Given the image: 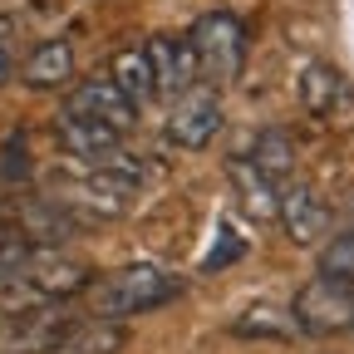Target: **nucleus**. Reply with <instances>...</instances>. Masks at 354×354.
I'll list each match as a JSON object with an SVG mask.
<instances>
[{
    "mask_svg": "<svg viewBox=\"0 0 354 354\" xmlns=\"http://www.w3.org/2000/svg\"><path fill=\"white\" fill-rule=\"evenodd\" d=\"M183 295V281L172 271L153 261H133V266H118V271L88 281V310L104 320H128V315H143V310H158L167 300Z\"/></svg>",
    "mask_w": 354,
    "mask_h": 354,
    "instance_id": "1",
    "label": "nucleus"
},
{
    "mask_svg": "<svg viewBox=\"0 0 354 354\" xmlns=\"http://www.w3.org/2000/svg\"><path fill=\"white\" fill-rule=\"evenodd\" d=\"M187 44H192V59H197V79L202 84H232L246 64V25L232 15V10H207L192 30H187Z\"/></svg>",
    "mask_w": 354,
    "mask_h": 354,
    "instance_id": "2",
    "label": "nucleus"
},
{
    "mask_svg": "<svg viewBox=\"0 0 354 354\" xmlns=\"http://www.w3.org/2000/svg\"><path fill=\"white\" fill-rule=\"evenodd\" d=\"M290 305H295V320H300V335L305 339L354 330V286H344L335 276H320L315 271V276L300 286V295Z\"/></svg>",
    "mask_w": 354,
    "mask_h": 354,
    "instance_id": "3",
    "label": "nucleus"
},
{
    "mask_svg": "<svg viewBox=\"0 0 354 354\" xmlns=\"http://www.w3.org/2000/svg\"><path fill=\"white\" fill-rule=\"evenodd\" d=\"M221 94H216V84H192L187 94H177L172 109H167V123H162V138L172 148H183V153H202L216 133H221Z\"/></svg>",
    "mask_w": 354,
    "mask_h": 354,
    "instance_id": "4",
    "label": "nucleus"
},
{
    "mask_svg": "<svg viewBox=\"0 0 354 354\" xmlns=\"http://www.w3.org/2000/svg\"><path fill=\"white\" fill-rule=\"evenodd\" d=\"M276 221H281V232H286L295 246H320V241L335 232L330 202H325L315 187H305V183H286V187H281Z\"/></svg>",
    "mask_w": 354,
    "mask_h": 354,
    "instance_id": "5",
    "label": "nucleus"
},
{
    "mask_svg": "<svg viewBox=\"0 0 354 354\" xmlns=\"http://www.w3.org/2000/svg\"><path fill=\"white\" fill-rule=\"evenodd\" d=\"M69 113H79V118H94V123H109V128H118L123 138L133 128H138V104H133L123 88L109 79V74H94V79H84L74 94H69V104H64Z\"/></svg>",
    "mask_w": 354,
    "mask_h": 354,
    "instance_id": "6",
    "label": "nucleus"
},
{
    "mask_svg": "<svg viewBox=\"0 0 354 354\" xmlns=\"http://www.w3.org/2000/svg\"><path fill=\"white\" fill-rule=\"evenodd\" d=\"M148 59H153V79H158V99H177L187 94V88L197 84V59H192V44L187 35H153L148 44Z\"/></svg>",
    "mask_w": 354,
    "mask_h": 354,
    "instance_id": "7",
    "label": "nucleus"
},
{
    "mask_svg": "<svg viewBox=\"0 0 354 354\" xmlns=\"http://www.w3.org/2000/svg\"><path fill=\"white\" fill-rule=\"evenodd\" d=\"M55 138H59V148H64L69 158H79V162H104V158L123 153V133H118V128L94 123V118H79V113H69V109H59V118H55Z\"/></svg>",
    "mask_w": 354,
    "mask_h": 354,
    "instance_id": "8",
    "label": "nucleus"
},
{
    "mask_svg": "<svg viewBox=\"0 0 354 354\" xmlns=\"http://www.w3.org/2000/svg\"><path fill=\"white\" fill-rule=\"evenodd\" d=\"M232 335L236 339H305L300 335V320H295V305H281V300H251L241 315L232 320Z\"/></svg>",
    "mask_w": 354,
    "mask_h": 354,
    "instance_id": "9",
    "label": "nucleus"
},
{
    "mask_svg": "<svg viewBox=\"0 0 354 354\" xmlns=\"http://www.w3.org/2000/svg\"><path fill=\"white\" fill-rule=\"evenodd\" d=\"M227 177H232V192H236V202H241V212H246L251 221H271V216H276V207H281V187H276V183H271V177H266L246 153L227 162Z\"/></svg>",
    "mask_w": 354,
    "mask_h": 354,
    "instance_id": "10",
    "label": "nucleus"
},
{
    "mask_svg": "<svg viewBox=\"0 0 354 354\" xmlns=\"http://www.w3.org/2000/svg\"><path fill=\"white\" fill-rule=\"evenodd\" d=\"M20 79L30 88H59L74 79V44L69 39H39L20 59Z\"/></svg>",
    "mask_w": 354,
    "mask_h": 354,
    "instance_id": "11",
    "label": "nucleus"
},
{
    "mask_svg": "<svg viewBox=\"0 0 354 354\" xmlns=\"http://www.w3.org/2000/svg\"><path fill=\"white\" fill-rule=\"evenodd\" d=\"M109 79L123 88V94L133 99V104H153L158 99V79H153V59H148V50L143 44H133V50H118L113 59H109Z\"/></svg>",
    "mask_w": 354,
    "mask_h": 354,
    "instance_id": "12",
    "label": "nucleus"
},
{
    "mask_svg": "<svg viewBox=\"0 0 354 354\" xmlns=\"http://www.w3.org/2000/svg\"><path fill=\"white\" fill-rule=\"evenodd\" d=\"M349 99V84L339 79V69L335 64H325V59H310L305 69H300V104L310 109V113H335L339 104Z\"/></svg>",
    "mask_w": 354,
    "mask_h": 354,
    "instance_id": "13",
    "label": "nucleus"
},
{
    "mask_svg": "<svg viewBox=\"0 0 354 354\" xmlns=\"http://www.w3.org/2000/svg\"><path fill=\"white\" fill-rule=\"evenodd\" d=\"M246 158L271 177L276 187H286L290 177H295V148H290V138L281 128H266V133H256V143L246 148Z\"/></svg>",
    "mask_w": 354,
    "mask_h": 354,
    "instance_id": "14",
    "label": "nucleus"
},
{
    "mask_svg": "<svg viewBox=\"0 0 354 354\" xmlns=\"http://www.w3.org/2000/svg\"><path fill=\"white\" fill-rule=\"evenodd\" d=\"M320 276H335L344 286H354V221H344L339 232L325 236V251H320Z\"/></svg>",
    "mask_w": 354,
    "mask_h": 354,
    "instance_id": "15",
    "label": "nucleus"
},
{
    "mask_svg": "<svg viewBox=\"0 0 354 354\" xmlns=\"http://www.w3.org/2000/svg\"><path fill=\"white\" fill-rule=\"evenodd\" d=\"M241 251H246V236L232 232V227H221V232H216V246H212V256H207L202 266H207V271H221V266H232Z\"/></svg>",
    "mask_w": 354,
    "mask_h": 354,
    "instance_id": "16",
    "label": "nucleus"
},
{
    "mask_svg": "<svg viewBox=\"0 0 354 354\" xmlns=\"http://www.w3.org/2000/svg\"><path fill=\"white\" fill-rule=\"evenodd\" d=\"M20 44H15V25L0 15V84H10L15 74H20Z\"/></svg>",
    "mask_w": 354,
    "mask_h": 354,
    "instance_id": "17",
    "label": "nucleus"
},
{
    "mask_svg": "<svg viewBox=\"0 0 354 354\" xmlns=\"http://www.w3.org/2000/svg\"><path fill=\"white\" fill-rule=\"evenodd\" d=\"M15 232V202L6 197V187H0V236H10Z\"/></svg>",
    "mask_w": 354,
    "mask_h": 354,
    "instance_id": "18",
    "label": "nucleus"
},
{
    "mask_svg": "<svg viewBox=\"0 0 354 354\" xmlns=\"http://www.w3.org/2000/svg\"><path fill=\"white\" fill-rule=\"evenodd\" d=\"M15 354H20V349H15Z\"/></svg>",
    "mask_w": 354,
    "mask_h": 354,
    "instance_id": "19",
    "label": "nucleus"
}]
</instances>
